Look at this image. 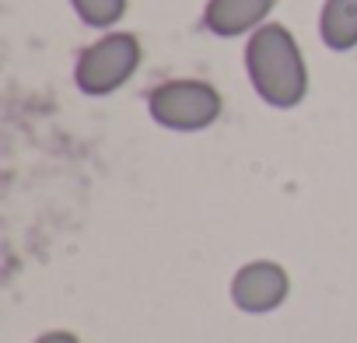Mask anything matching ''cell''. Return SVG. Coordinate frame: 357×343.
<instances>
[{"label":"cell","mask_w":357,"mask_h":343,"mask_svg":"<svg viewBox=\"0 0 357 343\" xmlns=\"http://www.w3.org/2000/svg\"><path fill=\"white\" fill-rule=\"evenodd\" d=\"M319 36L333 53L357 46V0H326L319 15Z\"/></svg>","instance_id":"8992f818"},{"label":"cell","mask_w":357,"mask_h":343,"mask_svg":"<svg viewBox=\"0 0 357 343\" xmlns=\"http://www.w3.org/2000/svg\"><path fill=\"white\" fill-rule=\"evenodd\" d=\"M245 74L273 109H294L308 95V63L287 25L266 22L245 43Z\"/></svg>","instance_id":"6da1fadb"},{"label":"cell","mask_w":357,"mask_h":343,"mask_svg":"<svg viewBox=\"0 0 357 343\" xmlns=\"http://www.w3.org/2000/svg\"><path fill=\"white\" fill-rule=\"evenodd\" d=\"M140 60H144V49L133 32H105L91 46H84V53L77 56L74 84L95 98L112 95L137 74Z\"/></svg>","instance_id":"3957f363"},{"label":"cell","mask_w":357,"mask_h":343,"mask_svg":"<svg viewBox=\"0 0 357 343\" xmlns=\"http://www.w3.org/2000/svg\"><path fill=\"white\" fill-rule=\"evenodd\" d=\"M291 294V277L273 259H252L231 277V301L245 315H270Z\"/></svg>","instance_id":"277c9868"},{"label":"cell","mask_w":357,"mask_h":343,"mask_svg":"<svg viewBox=\"0 0 357 343\" xmlns=\"http://www.w3.org/2000/svg\"><path fill=\"white\" fill-rule=\"evenodd\" d=\"M277 0H207L204 8V29L218 39H238L252 36L266 25Z\"/></svg>","instance_id":"5b68a950"},{"label":"cell","mask_w":357,"mask_h":343,"mask_svg":"<svg viewBox=\"0 0 357 343\" xmlns=\"http://www.w3.org/2000/svg\"><path fill=\"white\" fill-rule=\"evenodd\" d=\"M147 112L165 130L197 133V130H207V126H214L221 119L225 98H221V91L211 81L175 77V81H161L158 88H151Z\"/></svg>","instance_id":"7a4b0ae2"},{"label":"cell","mask_w":357,"mask_h":343,"mask_svg":"<svg viewBox=\"0 0 357 343\" xmlns=\"http://www.w3.org/2000/svg\"><path fill=\"white\" fill-rule=\"evenodd\" d=\"M74 15L91 29H112L126 15V0H70Z\"/></svg>","instance_id":"52a82bcc"},{"label":"cell","mask_w":357,"mask_h":343,"mask_svg":"<svg viewBox=\"0 0 357 343\" xmlns=\"http://www.w3.org/2000/svg\"><path fill=\"white\" fill-rule=\"evenodd\" d=\"M32 343H84V340L77 333H70V329H50V333L36 336Z\"/></svg>","instance_id":"ba28073f"}]
</instances>
